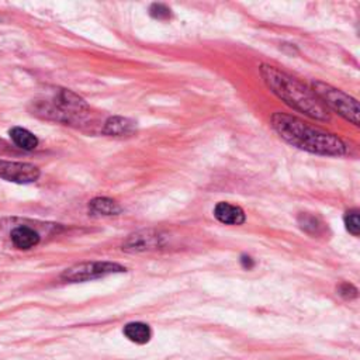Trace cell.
Here are the masks:
<instances>
[{
  "label": "cell",
  "instance_id": "1",
  "mask_svg": "<svg viewBox=\"0 0 360 360\" xmlns=\"http://www.w3.org/2000/svg\"><path fill=\"white\" fill-rule=\"evenodd\" d=\"M270 122L281 139L301 150L323 156H340L346 153V143L340 138L312 127L294 115L274 112Z\"/></svg>",
  "mask_w": 360,
  "mask_h": 360
},
{
  "label": "cell",
  "instance_id": "2",
  "mask_svg": "<svg viewBox=\"0 0 360 360\" xmlns=\"http://www.w3.org/2000/svg\"><path fill=\"white\" fill-rule=\"evenodd\" d=\"M260 76L269 90L288 107L316 121H329L330 115L322 101L297 79L270 65H260Z\"/></svg>",
  "mask_w": 360,
  "mask_h": 360
},
{
  "label": "cell",
  "instance_id": "3",
  "mask_svg": "<svg viewBox=\"0 0 360 360\" xmlns=\"http://www.w3.org/2000/svg\"><path fill=\"white\" fill-rule=\"evenodd\" d=\"M37 114L62 122L79 121L87 112V104L70 90L58 89L49 98L38 101Z\"/></svg>",
  "mask_w": 360,
  "mask_h": 360
},
{
  "label": "cell",
  "instance_id": "4",
  "mask_svg": "<svg viewBox=\"0 0 360 360\" xmlns=\"http://www.w3.org/2000/svg\"><path fill=\"white\" fill-rule=\"evenodd\" d=\"M312 91L322 101L323 105L330 107L333 111H336L353 125H359V103L356 98L319 80L312 82Z\"/></svg>",
  "mask_w": 360,
  "mask_h": 360
},
{
  "label": "cell",
  "instance_id": "5",
  "mask_svg": "<svg viewBox=\"0 0 360 360\" xmlns=\"http://www.w3.org/2000/svg\"><path fill=\"white\" fill-rule=\"evenodd\" d=\"M122 271L125 267L114 262H84L63 270L60 278L66 283H82Z\"/></svg>",
  "mask_w": 360,
  "mask_h": 360
},
{
  "label": "cell",
  "instance_id": "6",
  "mask_svg": "<svg viewBox=\"0 0 360 360\" xmlns=\"http://www.w3.org/2000/svg\"><path fill=\"white\" fill-rule=\"evenodd\" d=\"M39 177V169L32 163L0 160V179L7 181L28 184Z\"/></svg>",
  "mask_w": 360,
  "mask_h": 360
},
{
  "label": "cell",
  "instance_id": "7",
  "mask_svg": "<svg viewBox=\"0 0 360 360\" xmlns=\"http://www.w3.org/2000/svg\"><path fill=\"white\" fill-rule=\"evenodd\" d=\"M163 236L159 232L145 229L128 236V239L122 245V250L131 253H139L146 250H153L162 246Z\"/></svg>",
  "mask_w": 360,
  "mask_h": 360
},
{
  "label": "cell",
  "instance_id": "8",
  "mask_svg": "<svg viewBox=\"0 0 360 360\" xmlns=\"http://www.w3.org/2000/svg\"><path fill=\"white\" fill-rule=\"evenodd\" d=\"M214 217L225 225H240L245 222L246 217L240 207L221 201L214 207Z\"/></svg>",
  "mask_w": 360,
  "mask_h": 360
},
{
  "label": "cell",
  "instance_id": "9",
  "mask_svg": "<svg viewBox=\"0 0 360 360\" xmlns=\"http://www.w3.org/2000/svg\"><path fill=\"white\" fill-rule=\"evenodd\" d=\"M136 129L135 121L127 117H110L103 128V134L108 136H127Z\"/></svg>",
  "mask_w": 360,
  "mask_h": 360
},
{
  "label": "cell",
  "instance_id": "10",
  "mask_svg": "<svg viewBox=\"0 0 360 360\" xmlns=\"http://www.w3.org/2000/svg\"><path fill=\"white\" fill-rule=\"evenodd\" d=\"M11 242L17 249L28 250L39 243V235L30 226H17L10 233Z\"/></svg>",
  "mask_w": 360,
  "mask_h": 360
},
{
  "label": "cell",
  "instance_id": "11",
  "mask_svg": "<svg viewBox=\"0 0 360 360\" xmlns=\"http://www.w3.org/2000/svg\"><path fill=\"white\" fill-rule=\"evenodd\" d=\"M89 211L91 215H103L111 217L118 215L121 212L120 204L108 197H96L89 202Z\"/></svg>",
  "mask_w": 360,
  "mask_h": 360
},
{
  "label": "cell",
  "instance_id": "12",
  "mask_svg": "<svg viewBox=\"0 0 360 360\" xmlns=\"http://www.w3.org/2000/svg\"><path fill=\"white\" fill-rule=\"evenodd\" d=\"M125 338L136 345H145L152 338L150 328L143 322H129L122 329Z\"/></svg>",
  "mask_w": 360,
  "mask_h": 360
},
{
  "label": "cell",
  "instance_id": "13",
  "mask_svg": "<svg viewBox=\"0 0 360 360\" xmlns=\"http://www.w3.org/2000/svg\"><path fill=\"white\" fill-rule=\"evenodd\" d=\"M8 135H10L11 141L14 142V145L24 150H32L38 146V138L25 128L13 127L8 131Z\"/></svg>",
  "mask_w": 360,
  "mask_h": 360
},
{
  "label": "cell",
  "instance_id": "14",
  "mask_svg": "<svg viewBox=\"0 0 360 360\" xmlns=\"http://www.w3.org/2000/svg\"><path fill=\"white\" fill-rule=\"evenodd\" d=\"M298 225L301 226L302 231L312 233V235H319L322 231V224L321 221L309 214H300L298 215Z\"/></svg>",
  "mask_w": 360,
  "mask_h": 360
},
{
  "label": "cell",
  "instance_id": "15",
  "mask_svg": "<svg viewBox=\"0 0 360 360\" xmlns=\"http://www.w3.org/2000/svg\"><path fill=\"white\" fill-rule=\"evenodd\" d=\"M345 225H346V229L353 236H357L360 233V218H359V211L357 210H352V211L346 212Z\"/></svg>",
  "mask_w": 360,
  "mask_h": 360
},
{
  "label": "cell",
  "instance_id": "16",
  "mask_svg": "<svg viewBox=\"0 0 360 360\" xmlns=\"http://www.w3.org/2000/svg\"><path fill=\"white\" fill-rule=\"evenodd\" d=\"M149 14L156 20H169L172 17V10L162 3H153L149 7Z\"/></svg>",
  "mask_w": 360,
  "mask_h": 360
},
{
  "label": "cell",
  "instance_id": "17",
  "mask_svg": "<svg viewBox=\"0 0 360 360\" xmlns=\"http://www.w3.org/2000/svg\"><path fill=\"white\" fill-rule=\"evenodd\" d=\"M338 294L345 300H353L357 297V288L350 283H342L338 287Z\"/></svg>",
  "mask_w": 360,
  "mask_h": 360
},
{
  "label": "cell",
  "instance_id": "18",
  "mask_svg": "<svg viewBox=\"0 0 360 360\" xmlns=\"http://www.w3.org/2000/svg\"><path fill=\"white\" fill-rule=\"evenodd\" d=\"M240 264H242V267L243 269H252L253 266H255V260L250 257V256H246V255H243L242 257H240Z\"/></svg>",
  "mask_w": 360,
  "mask_h": 360
}]
</instances>
